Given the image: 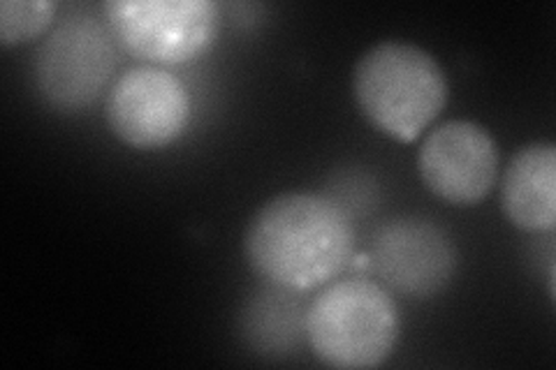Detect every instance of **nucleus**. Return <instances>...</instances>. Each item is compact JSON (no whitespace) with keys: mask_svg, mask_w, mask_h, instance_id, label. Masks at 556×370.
<instances>
[{"mask_svg":"<svg viewBox=\"0 0 556 370\" xmlns=\"http://www.w3.org/2000/svg\"><path fill=\"white\" fill-rule=\"evenodd\" d=\"M351 216L327 195L286 192L251 218L243 255L265 283L316 292L332 283L353 259Z\"/></svg>","mask_w":556,"mask_h":370,"instance_id":"obj_1","label":"nucleus"},{"mask_svg":"<svg viewBox=\"0 0 556 370\" xmlns=\"http://www.w3.org/2000/svg\"><path fill=\"white\" fill-rule=\"evenodd\" d=\"M56 5L49 0H3L0 3V42L20 47L42 38L54 22Z\"/></svg>","mask_w":556,"mask_h":370,"instance_id":"obj_11","label":"nucleus"},{"mask_svg":"<svg viewBox=\"0 0 556 370\" xmlns=\"http://www.w3.org/2000/svg\"><path fill=\"white\" fill-rule=\"evenodd\" d=\"M417 171L431 195L455 206H476L496 186L498 149L478 123L447 120L427 135Z\"/></svg>","mask_w":556,"mask_h":370,"instance_id":"obj_8","label":"nucleus"},{"mask_svg":"<svg viewBox=\"0 0 556 370\" xmlns=\"http://www.w3.org/2000/svg\"><path fill=\"white\" fill-rule=\"evenodd\" d=\"M306 306L302 292L265 283L241 306V339L260 357H290L306 341Z\"/></svg>","mask_w":556,"mask_h":370,"instance_id":"obj_10","label":"nucleus"},{"mask_svg":"<svg viewBox=\"0 0 556 370\" xmlns=\"http://www.w3.org/2000/svg\"><path fill=\"white\" fill-rule=\"evenodd\" d=\"M501 206L506 218L531 234L556 227V146L535 142L519 149L503 171Z\"/></svg>","mask_w":556,"mask_h":370,"instance_id":"obj_9","label":"nucleus"},{"mask_svg":"<svg viewBox=\"0 0 556 370\" xmlns=\"http://www.w3.org/2000/svg\"><path fill=\"white\" fill-rule=\"evenodd\" d=\"M306 343L320 363L339 370L378 368L399 343L402 317L394 294L369 278H343L306 306Z\"/></svg>","mask_w":556,"mask_h":370,"instance_id":"obj_2","label":"nucleus"},{"mask_svg":"<svg viewBox=\"0 0 556 370\" xmlns=\"http://www.w3.org/2000/svg\"><path fill=\"white\" fill-rule=\"evenodd\" d=\"M110 130L130 149H165L184 137L190 95L179 77L161 67H135L121 75L108 98Z\"/></svg>","mask_w":556,"mask_h":370,"instance_id":"obj_7","label":"nucleus"},{"mask_svg":"<svg viewBox=\"0 0 556 370\" xmlns=\"http://www.w3.org/2000/svg\"><path fill=\"white\" fill-rule=\"evenodd\" d=\"M102 12L114 40L132 59L153 65L195 61L218 33L212 0H110Z\"/></svg>","mask_w":556,"mask_h":370,"instance_id":"obj_5","label":"nucleus"},{"mask_svg":"<svg viewBox=\"0 0 556 370\" xmlns=\"http://www.w3.org/2000/svg\"><path fill=\"white\" fill-rule=\"evenodd\" d=\"M369 269L392 294L420 302L441 294L455 278L457 248L437 222L394 218L374 234Z\"/></svg>","mask_w":556,"mask_h":370,"instance_id":"obj_6","label":"nucleus"},{"mask_svg":"<svg viewBox=\"0 0 556 370\" xmlns=\"http://www.w3.org/2000/svg\"><path fill=\"white\" fill-rule=\"evenodd\" d=\"M116 63V40L108 24L91 14L67 16L35 54V91L54 112H84L110 86Z\"/></svg>","mask_w":556,"mask_h":370,"instance_id":"obj_4","label":"nucleus"},{"mask_svg":"<svg viewBox=\"0 0 556 370\" xmlns=\"http://www.w3.org/2000/svg\"><path fill=\"white\" fill-rule=\"evenodd\" d=\"M353 93L376 130L410 144L447 104V77L429 51L408 42H380L357 61Z\"/></svg>","mask_w":556,"mask_h":370,"instance_id":"obj_3","label":"nucleus"}]
</instances>
